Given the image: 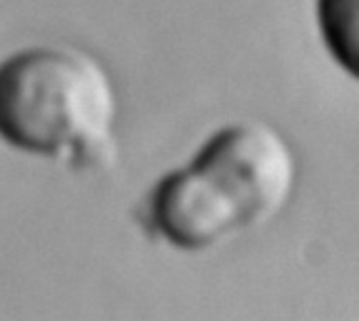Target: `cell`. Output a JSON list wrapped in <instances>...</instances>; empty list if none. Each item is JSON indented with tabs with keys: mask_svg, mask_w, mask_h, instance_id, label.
<instances>
[{
	"mask_svg": "<svg viewBox=\"0 0 359 321\" xmlns=\"http://www.w3.org/2000/svg\"><path fill=\"white\" fill-rule=\"evenodd\" d=\"M147 221L164 242L185 252L217 248L246 231L225 189L194 162L154 185L147 198Z\"/></svg>",
	"mask_w": 359,
	"mask_h": 321,
	"instance_id": "3957f363",
	"label": "cell"
},
{
	"mask_svg": "<svg viewBox=\"0 0 359 321\" xmlns=\"http://www.w3.org/2000/svg\"><path fill=\"white\" fill-rule=\"evenodd\" d=\"M191 162L225 189L238 206L246 231L276 219L297 187L294 151L265 122H233L219 128Z\"/></svg>",
	"mask_w": 359,
	"mask_h": 321,
	"instance_id": "7a4b0ae2",
	"label": "cell"
},
{
	"mask_svg": "<svg viewBox=\"0 0 359 321\" xmlns=\"http://www.w3.org/2000/svg\"><path fill=\"white\" fill-rule=\"evenodd\" d=\"M118 95L86 50L38 44L0 61V139L25 153L95 168L114 158Z\"/></svg>",
	"mask_w": 359,
	"mask_h": 321,
	"instance_id": "6da1fadb",
	"label": "cell"
},
{
	"mask_svg": "<svg viewBox=\"0 0 359 321\" xmlns=\"http://www.w3.org/2000/svg\"><path fill=\"white\" fill-rule=\"evenodd\" d=\"M318 25L332 59L358 76V0H318Z\"/></svg>",
	"mask_w": 359,
	"mask_h": 321,
	"instance_id": "277c9868",
	"label": "cell"
}]
</instances>
